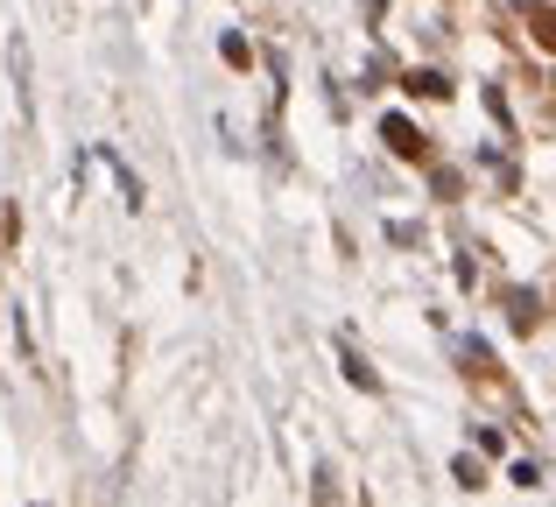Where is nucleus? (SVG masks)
Returning <instances> with one entry per match:
<instances>
[{
	"mask_svg": "<svg viewBox=\"0 0 556 507\" xmlns=\"http://www.w3.org/2000/svg\"><path fill=\"white\" fill-rule=\"evenodd\" d=\"M408 85H416V92H422V99H444V92H451V85H444V78H437V71H422V78H408Z\"/></svg>",
	"mask_w": 556,
	"mask_h": 507,
	"instance_id": "obj_4",
	"label": "nucleus"
},
{
	"mask_svg": "<svg viewBox=\"0 0 556 507\" xmlns=\"http://www.w3.org/2000/svg\"><path fill=\"white\" fill-rule=\"evenodd\" d=\"M345 381H353V388H380V373L367 367V359H359L353 353V345H345Z\"/></svg>",
	"mask_w": 556,
	"mask_h": 507,
	"instance_id": "obj_2",
	"label": "nucleus"
},
{
	"mask_svg": "<svg viewBox=\"0 0 556 507\" xmlns=\"http://www.w3.org/2000/svg\"><path fill=\"white\" fill-rule=\"evenodd\" d=\"M380 135L394 141V155H422V135H416V127H408V121H388V127H380Z\"/></svg>",
	"mask_w": 556,
	"mask_h": 507,
	"instance_id": "obj_1",
	"label": "nucleus"
},
{
	"mask_svg": "<svg viewBox=\"0 0 556 507\" xmlns=\"http://www.w3.org/2000/svg\"><path fill=\"white\" fill-rule=\"evenodd\" d=\"M507 480H515V486H543V466H535V458H515V472H507Z\"/></svg>",
	"mask_w": 556,
	"mask_h": 507,
	"instance_id": "obj_3",
	"label": "nucleus"
}]
</instances>
